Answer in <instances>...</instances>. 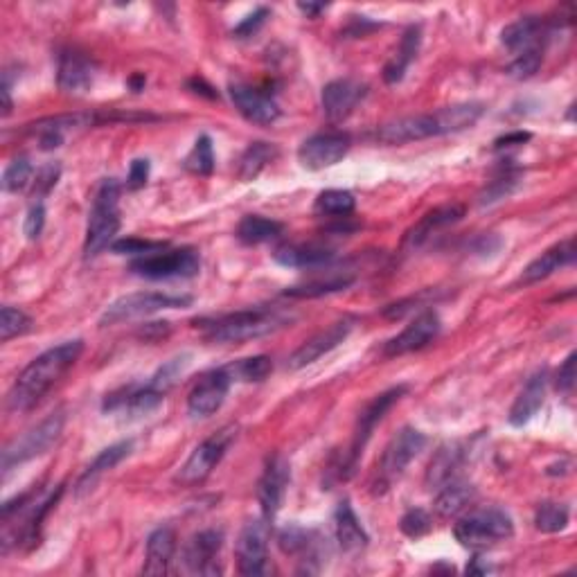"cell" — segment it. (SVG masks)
Instances as JSON below:
<instances>
[{"mask_svg": "<svg viewBox=\"0 0 577 577\" xmlns=\"http://www.w3.org/2000/svg\"><path fill=\"white\" fill-rule=\"evenodd\" d=\"M84 352V341H66L55 348L39 354L19 377L7 395V408L14 413H25L37 406L43 397L50 393V388L75 366Z\"/></svg>", "mask_w": 577, "mask_h": 577, "instance_id": "1", "label": "cell"}, {"mask_svg": "<svg viewBox=\"0 0 577 577\" xmlns=\"http://www.w3.org/2000/svg\"><path fill=\"white\" fill-rule=\"evenodd\" d=\"M485 106L481 102H463L442 106V109L422 115H406L393 122H386L377 129V140L384 145H406V142H417L426 138L447 136V133H458L483 118Z\"/></svg>", "mask_w": 577, "mask_h": 577, "instance_id": "2", "label": "cell"}, {"mask_svg": "<svg viewBox=\"0 0 577 577\" xmlns=\"http://www.w3.org/2000/svg\"><path fill=\"white\" fill-rule=\"evenodd\" d=\"M287 312L275 307H253L242 312L201 321V330L210 343H244L280 332L291 323Z\"/></svg>", "mask_w": 577, "mask_h": 577, "instance_id": "3", "label": "cell"}, {"mask_svg": "<svg viewBox=\"0 0 577 577\" xmlns=\"http://www.w3.org/2000/svg\"><path fill=\"white\" fill-rule=\"evenodd\" d=\"M120 185L115 179L102 181L95 192L91 215H88L84 255L95 257L115 242L120 233Z\"/></svg>", "mask_w": 577, "mask_h": 577, "instance_id": "4", "label": "cell"}, {"mask_svg": "<svg viewBox=\"0 0 577 577\" xmlns=\"http://www.w3.org/2000/svg\"><path fill=\"white\" fill-rule=\"evenodd\" d=\"M406 393H408V386H395L386 390V393L377 395L366 408H363L357 420V426H354V436H352L348 454H343L341 463L336 465V481H348V478L354 476L359 465V458L363 456V449L368 447L377 424L384 420L390 408H393Z\"/></svg>", "mask_w": 577, "mask_h": 577, "instance_id": "5", "label": "cell"}, {"mask_svg": "<svg viewBox=\"0 0 577 577\" xmlns=\"http://www.w3.org/2000/svg\"><path fill=\"white\" fill-rule=\"evenodd\" d=\"M426 447V436L413 426H404L397 436L388 442L381 460L377 463L375 476H372V492L384 494L397 478H402L406 467L422 454Z\"/></svg>", "mask_w": 577, "mask_h": 577, "instance_id": "6", "label": "cell"}, {"mask_svg": "<svg viewBox=\"0 0 577 577\" xmlns=\"http://www.w3.org/2000/svg\"><path fill=\"white\" fill-rule=\"evenodd\" d=\"M64 426H66V411L64 408H57V411L50 413L46 420H41L37 426H32L30 431H25L21 438L10 442L3 451V460H0L3 472L5 474L12 472L14 467L46 454V451L59 440Z\"/></svg>", "mask_w": 577, "mask_h": 577, "instance_id": "7", "label": "cell"}, {"mask_svg": "<svg viewBox=\"0 0 577 577\" xmlns=\"http://www.w3.org/2000/svg\"><path fill=\"white\" fill-rule=\"evenodd\" d=\"M454 535L465 548L492 546L514 535V521L501 508L472 510L456 523Z\"/></svg>", "mask_w": 577, "mask_h": 577, "instance_id": "8", "label": "cell"}, {"mask_svg": "<svg viewBox=\"0 0 577 577\" xmlns=\"http://www.w3.org/2000/svg\"><path fill=\"white\" fill-rule=\"evenodd\" d=\"M190 305H192L190 296H170L161 294V291H138V294H127L113 300V303L104 309L100 325L111 327L133 321V318L163 312V309H183Z\"/></svg>", "mask_w": 577, "mask_h": 577, "instance_id": "9", "label": "cell"}, {"mask_svg": "<svg viewBox=\"0 0 577 577\" xmlns=\"http://www.w3.org/2000/svg\"><path fill=\"white\" fill-rule=\"evenodd\" d=\"M131 273L147 280L194 278L201 269L199 253L194 248H174V251H156L131 262Z\"/></svg>", "mask_w": 577, "mask_h": 577, "instance_id": "10", "label": "cell"}, {"mask_svg": "<svg viewBox=\"0 0 577 577\" xmlns=\"http://www.w3.org/2000/svg\"><path fill=\"white\" fill-rule=\"evenodd\" d=\"M235 436H237L235 426H226V429L212 433L210 438L203 440L179 469V474H176V483H181L185 487L201 485L212 472H215V467L221 463V460H224L226 451L230 449V445H233Z\"/></svg>", "mask_w": 577, "mask_h": 577, "instance_id": "11", "label": "cell"}, {"mask_svg": "<svg viewBox=\"0 0 577 577\" xmlns=\"http://www.w3.org/2000/svg\"><path fill=\"white\" fill-rule=\"evenodd\" d=\"M352 138L343 131H323L307 138L298 149V161L309 172H321L334 167L348 156Z\"/></svg>", "mask_w": 577, "mask_h": 577, "instance_id": "12", "label": "cell"}, {"mask_svg": "<svg viewBox=\"0 0 577 577\" xmlns=\"http://www.w3.org/2000/svg\"><path fill=\"white\" fill-rule=\"evenodd\" d=\"M237 568L246 577L264 575L269 559V526L266 519L248 521L237 537Z\"/></svg>", "mask_w": 577, "mask_h": 577, "instance_id": "13", "label": "cell"}, {"mask_svg": "<svg viewBox=\"0 0 577 577\" xmlns=\"http://www.w3.org/2000/svg\"><path fill=\"white\" fill-rule=\"evenodd\" d=\"M440 330H442V321L438 312L426 309V312L417 314L413 321L395 336V339H390L384 345V357H404V354L422 350L426 348V345L438 339Z\"/></svg>", "mask_w": 577, "mask_h": 577, "instance_id": "14", "label": "cell"}, {"mask_svg": "<svg viewBox=\"0 0 577 577\" xmlns=\"http://www.w3.org/2000/svg\"><path fill=\"white\" fill-rule=\"evenodd\" d=\"M352 330H354V318L350 316L341 318V321L332 323L330 327H325V330L314 334L312 339H307L294 354H291L287 361L289 370H300V368L312 366V363L325 357V354H330L332 350L339 348V345L348 339Z\"/></svg>", "mask_w": 577, "mask_h": 577, "instance_id": "15", "label": "cell"}, {"mask_svg": "<svg viewBox=\"0 0 577 577\" xmlns=\"http://www.w3.org/2000/svg\"><path fill=\"white\" fill-rule=\"evenodd\" d=\"M289 481H291V467L287 458L275 454L266 460L264 474L260 478V483H257V501H260V508L266 521H271L282 508Z\"/></svg>", "mask_w": 577, "mask_h": 577, "instance_id": "16", "label": "cell"}, {"mask_svg": "<svg viewBox=\"0 0 577 577\" xmlns=\"http://www.w3.org/2000/svg\"><path fill=\"white\" fill-rule=\"evenodd\" d=\"M233 386V379L228 377L226 368H217L206 372L199 379V384L190 390L188 395V413L192 417H210L224 406L228 390Z\"/></svg>", "mask_w": 577, "mask_h": 577, "instance_id": "17", "label": "cell"}, {"mask_svg": "<svg viewBox=\"0 0 577 577\" xmlns=\"http://www.w3.org/2000/svg\"><path fill=\"white\" fill-rule=\"evenodd\" d=\"M224 535L219 530H201L183 550V564L192 575H219V555Z\"/></svg>", "mask_w": 577, "mask_h": 577, "instance_id": "18", "label": "cell"}, {"mask_svg": "<svg viewBox=\"0 0 577 577\" xmlns=\"http://www.w3.org/2000/svg\"><path fill=\"white\" fill-rule=\"evenodd\" d=\"M366 93H368L366 84H361L357 79L350 77H341L334 79L330 84H325L321 95L325 118L330 122H343L345 118H350L352 111L357 109L359 102L366 97Z\"/></svg>", "mask_w": 577, "mask_h": 577, "instance_id": "19", "label": "cell"}, {"mask_svg": "<svg viewBox=\"0 0 577 577\" xmlns=\"http://www.w3.org/2000/svg\"><path fill=\"white\" fill-rule=\"evenodd\" d=\"M278 546L284 555L300 557L305 573H316L321 568L316 566L318 559L323 557V537L318 532L291 523L278 532Z\"/></svg>", "mask_w": 577, "mask_h": 577, "instance_id": "20", "label": "cell"}, {"mask_svg": "<svg viewBox=\"0 0 577 577\" xmlns=\"http://www.w3.org/2000/svg\"><path fill=\"white\" fill-rule=\"evenodd\" d=\"M230 100L235 109L253 124H273L280 118V106L269 93L248 84H230Z\"/></svg>", "mask_w": 577, "mask_h": 577, "instance_id": "21", "label": "cell"}, {"mask_svg": "<svg viewBox=\"0 0 577 577\" xmlns=\"http://www.w3.org/2000/svg\"><path fill=\"white\" fill-rule=\"evenodd\" d=\"M95 82V64L84 52L64 50L57 59V86L61 93L84 95Z\"/></svg>", "mask_w": 577, "mask_h": 577, "instance_id": "22", "label": "cell"}, {"mask_svg": "<svg viewBox=\"0 0 577 577\" xmlns=\"http://www.w3.org/2000/svg\"><path fill=\"white\" fill-rule=\"evenodd\" d=\"M463 217H465V206H460V203H447V206H438L429 210L413 228L406 230V235L402 239V248L404 251H415V248H420L429 242L433 233H438V230L447 226L458 224Z\"/></svg>", "mask_w": 577, "mask_h": 577, "instance_id": "23", "label": "cell"}, {"mask_svg": "<svg viewBox=\"0 0 577 577\" xmlns=\"http://www.w3.org/2000/svg\"><path fill=\"white\" fill-rule=\"evenodd\" d=\"M575 262V239L568 237L564 242H559L555 246H550L548 251L535 257L526 269H523L519 282L521 284H535L553 275L555 271L564 269V266Z\"/></svg>", "mask_w": 577, "mask_h": 577, "instance_id": "24", "label": "cell"}, {"mask_svg": "<svg viewBox=\"0 0 577 577\" xmlns=\"http://www.w3.org/2000/svg\"><path fill=\"white\" fill-rule=\"evenodd\" d=\"M546 34L548 23L544 19H539V16H521L519 21H514L508 28H503L501 43L508 50L521 55V52L532 48H544Z\"/></svg>", "mask_w": 577, "mask_h": 577, "instance_id": "25", "label": "cell"}, {"mask_svg": "<svg viewBox=\"0 0 577 577\" xmlns=\"http://www.w3.org/2000/svg\"><path fill=\"white\" fill-rule=\"evenodd\" d=\"M273 260L287 269H318L334 260V251L321 244H282L273 251Z\"/></svg>", "mask_w": 577, "mask_h": 577, "instance_id": "26", "label": "cell"}, {"mask_svg": "<svg viewBox=\"0 0 577 577\" xmlns=\"http://www.w3.org/2000/svg\"><path fill=\"white\" fill-rule=\"evenodd\" d=\"M546 386H548V372L546 370H539L528 379V384L523 386L519 397L514 399V404L510 408L508 422L512 426H526L532 417L537 415L539 408L544 406Z\"/></svg>", "mask_w": 577, "mask_h": 577, "instance_id": "27", "label": "cell"}, {"mask_svg": "<svg viewBox=\"0 0 577 577\" xmlns=\"http://www.w3.org/2000/svg\"><path fill=\"white\" fill-rule=\"evenodd\" d=\"M334 530H336V541H339L341 550L348 555H359L370 541L368 532L363 530L357 512L352 510L350 501H341L339 508H336Z\"/></svg>", "mask_w": 577, "mask_h": 577, "instance_id": "28", "label": "cell"}, {"mask_svg": "<svg viewBox=\"0 0 577 577\" xmlns=\"http://www.w3.org/2000/svg\"><path fill=\"white\" fill-rule=\"evenodd\" d=\"M463 458L465 451L458 442H447V445H442L436 451V456L431 458L429 469H426L424 485L429 487V490H440L445 483L454 481L460 465H463Z\"/></svg>", "mask_w": 577, "mask_h": 577, "instance_id": "29", "label": "cell"}, {"mask_svg": "<svg viewBox=\"0 0 577 577\" xmlns=\"http://www.w3.org/2000/svg\"><path fill=\"white\" fill-rule=\"evenodd\" d=\"M176 553V532L172 528H156L147 539L145 550V575H165Z\"/></svg>", "mask_w": 577, "mask_h": 577, "instance_id": "30", "label": "cell"}, {"mask_svg": "<svg viewBox=\"0 0 577 577\" xmlns=\"http://www.w3.org/2000/svg\"><path fill=\"white\" fill-rule=\"evenodd\" d=\"M131 449H133L131 440H122V442H115V445H111V447H106L102 454L86 467V472L79 476V481L75 485V492L77 494L91 492L95 483L100 481L106 472H111L113 467H118L122 460L131 454Z\"/></svg>", "mask_w": 577, "mask_h": 577, "instance_id": "31", "label": "cell"}, {"mask_svg": "<svg viewBox=\"0 0 577 577\" xmlns=\"http://www.w3.org/2000/svg\"><path fill=\"white\" fill-rule=\"evenodd\" d=\"M474 501H476V487L472 483L456 481L454 478V481H449L440 487L433 508H436L438 517L449 519V517H456V514L463 512L465 508H469Z\"/></svg>", "mask_w": 577, "mask_h": 577, "instance_id": "32", "label": "cell"}, {"mask_svg": "<svg viewBox=\"0 0 577 577\" xmlns=\"http://www.w3.org/2000/svg\"><path fill=\"white\" fill-rule=\"evenodd\" d=\"M422 43V32L420 28H408L406 34L399 41V48L393 57H390L388 64L384 66V82L386 84H399L406 75L408 66L413 64L417 52H420Z\"/></svg>", "mask_w": 577, "mask_h": 577, "instance_id": "33", "label": "cell"}, {"mask_svg": "<svg viewBox=\"0 0 577 577\" xmlns=\"http://www.w3.org/2000/svg\"><path fill=\"white\" fill-rule=\"evenodd\" d=\"M282 233L284 226L280 221L262 215H246L237 226V239L248 246L273 242V239H278Z\"/></svg>", "mask_w": 577, "mask_h": 577, "instance_id": "34", "label": "cell"}, {"mask_svg": "<svg viewBox=\"0 0 577 577\" xmlns=\"http://www.w3.org/2000/svg\"><path fill=\"white\" fill-rule=\"evenodd\" d=\"M275 158H278V147H275L273 142H253V145H248L237 165L239 181H255L257 176L266 170V165L273 163Z\"/></svg>", "mask_w": 577, "mask_h": 577, "instance_id": "35", "label": "cell"}, {"mask_svg": "<svg viewBox=\"0 0 577 577\" xmlns=\"http://www.w3.org/2000/svg\"><path fill=\"white\" fill-rule=\"evenodd\" d=\"M354 284V275H330L325 280H312L305 284H298V287H289L284 289V296L287 298H321V296H330V294H339V291H345Z\"/></svg>", "mask_w": 577, "mask_h": 577, "instance_id": "36", "label": "cell"}, {"mask_svg": "<svg viewBox=\"0 0 577 577\" xmlns=\"http://www.w3.org/2000/svg\"><path fill=\"white\" fill-rule=\"evenodd\" d=\"M354 208H357V199H354V194L348 190H325L318 194L314 203L316 215L330 219L350 217Z\"/></svg>", "mask_w": 577, "mask_h": 577, "instance_id": "37", "label": "cell"}, {"mask_svg": "<svg viewBox=\"0 0 577 577\" xmlns=\"http://www.w3.org/2000/svg\"><path fill=\"white\" fill-rule=\"evenodd\" d=\"M228 377L233 381H239V384H257V381H264L266 377L273 372V363L269 357H248V359H239L230 366H224Z\"/></svg>", "mask_w": 577, "mask_h": 577, "instance_id": "38", "label": "cell"}, {"mask_svg": "<svg viewBox=\"0 0 577 577\" xmlns=\"http://www.w3.org/2000/svg\"><path fill=\"white\" fill-rule=\"evenodd\" d=\"M568 517H571V512H568L564 503L546 501L541 503L535 512V528L539 532L553 535V532H562L568 526Z\"/></svg>", "mask_w": 577, "mask_h": 577, "instance_id": "39", "label": "cell"}, {"mask_svg": "<svg viewBox=\"0 0 577 577\" xmlns=\"http://www.w3.org/2000/svg\"><path fill=\"white\" fill-rule=\"evenodd\" d=\"M185 170L199 176H210L215 170V149H212L210 136H199L194 142L192 152L185 158Z\"/></svg>", "mask_w": 577, "mask_h": 577, "instance_id": "40", "label": "cell"}, {"mask_svg": "<svg viewBox=\"0 0 577 577\" xmlns=\"http://www.w3.org/2000/svg\"><path fill=\"white\" fill-rule=\"evenodd\" d=\"M32 330V318L16 307L0 309V341L7 343Z\"/></svg>", "mask_w": 577, "mask_h": 577, "instance_id": "41", "label": "cell"}, {"mask_svg": "<svg viewBox=\"0 0 577 577\" xmlns=\"http://www.w3.org/2000/svg\"><path fill=\"white\" fill-rule=\"evenodd\" d=\"M32 181H34V167L30 163V158L25 156L14 158L3 174V190L10 194H19L28 188Z\"/></svg>", "mask_w": 577, "mask_h": 577, "instance_id": "42", "label": "cell"}, {"mask_svg": "<svg viewBox=\"0 0 577 577\" xmlns=\"http://www.w3.org/2000/svg\"><path fill=\"white\" fill-rule=\"evenodd\" d=\"M433 300H436V291H422V294L388 305L384 309V318H388V321H399V318H404L408 314H415V312L422 314L426 312V307H431Z\"/></svg>", "mask_w": 577, "mask_h": 577, "instance_id": "43", "label": "cell"}, {"mask_svg": "<svg viewBox=\"0 0 577 577\" xmlns=\"http://www.w3.org/2000/svg\"><path fill=\"white\" fill-rule=\"evenodd\" d=\"M519 181H521V172H503L499 179H494L481 192L478 203H481V206H492V203H496V201H503L505 197H510V194L517 190Z\"/></svg>", "mask_w": 577, "mask_h": 577, "instance_id": "44", "label": "cell"}, {"mask_svg": "<svg viewBox=\"0 0 577 577\" xmlns=\"http://www.w3.org/2000/svg\"><path fill=\"white\" fill-rule=\"evenodd\" d=\"M188 363H190L188 354H183V357H174L172 361H167L165 366L156 372L149 384H152L156 390H161V393H167V390L176 384V379L183 375V370L188 368Z\"/></svg>", "mask_w": 577, "mask_h": 577, "instance_id": "45", "label": "cell"}, {"mask_svg": "<svg viewBox=\"0 0 577 577\" xmlns=\"http://www.w3.org/2000/svg\"><path fill=\"white\" fill-rule=\"evenodd\" d=\"M541 61H544V48H532L521 52V55L514 57L512 64L508 66V75L514 79H528L537 73Z\"/></svg>", "mask_w": 577, "mask_h": 577, "instance_id": "46", "label": "cell"}, {"mask_svg": "<svg viewBox=\"0 0 577 577\" xmlns=\"http://www.w3.org/2000/svg\"><path fill=\"white\" fill-rule=\"evenodd\" d=\"M431 526H433L431 514L422 508L408 510L404 517L399 519V530H402L404 535L411 537V539H420L424 535H429Z\"/></svg>", "mask_w": 577, "mask_h": 577, "instance_id": "47", "label": "cell"}, {"mask_svg": "<svg viewBox=\"0 0 577 577\" xmlns=\"http://www.w3.org/2000/svg\"><path fill=\"white\" fill-rule=\"evenodd\" d=\"M167 244L165 242H149V239H138V237H124V239H115L111 244V251L115 255H138L145 257L149 253L163 251Z\"/></svg>", "mask_w": 577, "mask_h": 577, "instance_id": "48", "label": "cell"}, {"mask_svg": "<svg viewBox=\"0 0 577 577\" xmlns=\"http://www.w3.org/2000/svg\"><path fill=\"white\" fill-rule=\"evenodd\" d=\"M61 176V165L59 163H48L43 165L41 170L34 174V197H46V194L55 188Z\"/></svg>", "mask_w": 577, "mask_h": 577, "instance_id": "49", "label": "cell"}, {"mask_svg": "<svg viewBox=\"0 0 577 577\" xmlns=\"http://www.w3.org/2000/svg\"><path fill=\"white\" fill-rule=\"evenodd\" d=\"M575 359H577V354L571 352L566 357V361L559 366L557 370V375H555V388L559 390V393H573V388H575Z\"/></svg>", "mask_w": 577, "mask_h": 577, "instance_id": "50", "label": "cell"}, {"mask_svg": "<svg viewBox=\"0 0 577 577\" xmlns=\"http://www.w3.org/2000/svg\"><path fill=\"white\" fill-rule=\"evenodd\" d=\"M43 226H46V208H43V203L39 201L28 210V217H25V224H23V233L28 239H39L43 233Z\"/></svg>", "mask_w": 577, "mask_h": 577, "instance_id": "51", "label": "cell"}, {"mask_svg": "<svg viewBox=\"0 0 577 577\" xmlns=\"http://www.w3.org/2000/svg\"><path fill=\"white\" fill-rule=\"evenodd\" d=\"M266 19H269V10H266V7H260V10H255L253 14H248L246 19L233 30V34H235L237 39L253 37V34L266 23Z\"/></svg>", "mask_w": 577, "mask_h": 577, "instance_id": "52", "label": "cell"}, {"mask_svg": "<svg viewBox=\"0 0 577 577\" xmlns=\"http://www.w3.org/2000/svg\"><path fill=\"white\" fill-rule=\"evenodd\" d=\"M147 181H149V161L147 158H136V161H133L129 167L127 188L136 192L140 188H145Z\"/></svg>", "mask_w": 577, "mask_h": 577, "instance_id": "53", "label": "cell"}, {"mask_svg": "<svg viewBox=\"0 0 577 577\" xmlns=\"http://www.w3.org/2000/svg\"><path fill=\"white\" fill-rule=\"evenodd\" d=\"M532 136L528 131H512V133H505V136L496 138L494 140V149H505V147H517L523 145V142H528Z\"/></svg>", "mask_w": 577, "mask_h": 577, "instance_id": "54", "label": "cell"}, {"mask_svg": "<svg viewBox=\"0 0 577 577\" xmlns=\"http://www.w3.org/2000/svg\"><path fill=\"white\" fill-rule=\"evenodd\" d=\"M188 88H192V91L197 93V95L208 97V100H217V97H219V93L203 77H192L190 82H188Z\"/></svg>", "mask_w": 577, "mask_h": 577, "instance_id": "55", "label": "cell"}, {"mask_svg": "<svg viewBox=\"0 0 577 577\" xmlns=\"http://www.w3.org/2000/svg\"><path fill=\"white\" fill-rule=\"evenodd\" d=\"M0 93H3V118L12 113V82H10V75L5 73L3 77V86H0Z\"/></svg>", "mask_w": 577, "mask_h": 577, "instance_id": "56", "label": "cell"}, {"mask_svg": "<svg viewBox=\"0 0 577 577\" xmlns=\"http://www.w3.org/2000/svg\"><path fill=\"white\" fill-rule=\"evenodd\" d=\"M298 10L303 12L309 19H316L318 14H323L327 10V5H316V3H298Z\"/></svg>", "mask_w": 577, "mask_h": 577, "instance_id": "57", "label": "cell"}, {"mask_svg": "<svg viewBox=\"0 0 577 577\" xmlns=\"http://www.w3.org/2000/svg\"><path fill=\"white\" fill-rule=\"evenodd\" d=\"M145 84H147V79H145V75H140V73H136V75H131L129 77V88L133 93H140L142 88H145Z\"/></svg>", "mask_w": 577, "mask_h": 577, "instance_id": "58", "label": "cell"}]
</instances>
